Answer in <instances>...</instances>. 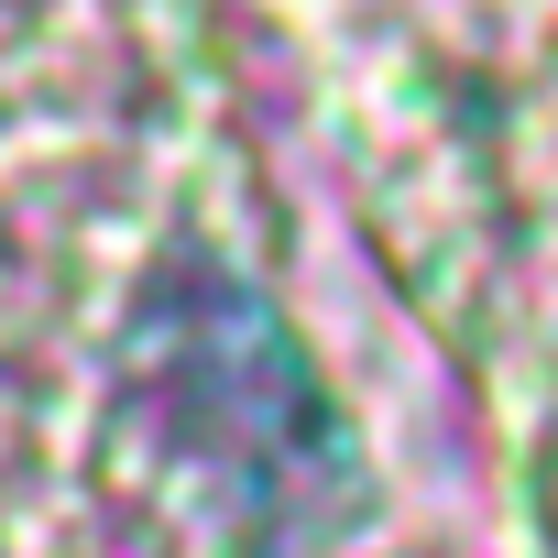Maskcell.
<instances>
[{
	"label": "cell",
	"instance_id": "1",
	"mask_svg": "<svg viewBox=\"0 0 558 558\" xmlns=\"http://www.w3.org/2000/svg\"><path fill=\"white\" fill-rule=\"evenodd\" d=\"M121 395H132L154 460L186 471L197 504L230 514L263 558L307 547L351 514V471H362L351 427L318 395L286 318L241 274H219V263L154 274V296L132 307V340H121Z\"/></svg>",
	"mask_w": 558,
	"mask_h": 558
}]
</instances>
